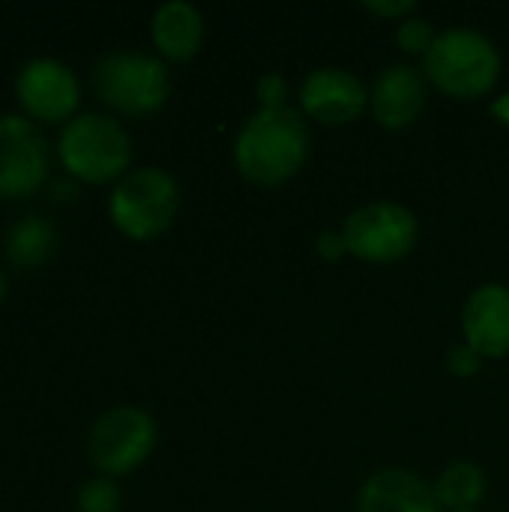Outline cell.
Wrapping results in <instances>:
<instances>
[{"label":"cell","instance_id":"2","mask_svg":"<svg viewBox=\"0 0 509 512\" xmlns=\"http://www.w3.org/2000/svg\"><path fill=\"white\" fill-rule=\"evenodd\" d=\"M426 72L438 90L456 99H477L495 87L501 75V54L480 30L453 27L435 36L426 51Z\"/></svg>","mask_w":509,"mask_h":512},{"label":"cell","instance_id":"15","mask_svg":"<svg viewBox=\"0 0 509 512\" xmlns=\"http://www.w3.org/2000/svg\"><path fill=\"white\" fill-rule=\"evenodd\" d=\"M6 258L21 270L42 267L57 249V228L45 216H24L6 231Z\"/></svg>","mask_w":509,"mask_h":512},{"label":"cell","instance_id":"14","mask_svg":"<svg viewBox=\"0 0 509 512\" xmlns=\"http://www.w3.org/2000/svg\"><path fill=\"white\" fill-rule=\"evenodd\" d=\"M153 45L168 60H189L204 42V18L186 0H168L153 12L150 21Z\"/></svg>","mask_w":509,"mask_h":512},{"label":"cell","instance_id":"9","mask_svg":"<svg viewBox=\"0 0 509 512\" xmlns=\"http://www.w3.org/2000/svg\"><path fill=\"white\" fill-rule=\"evenodd\" d=\"M15 96L30 120L60 123L75 114L81 102V84L66 63L54 57H36L15 75Z\"/></svg>","mask_w":509,"mask_h":512},{"label":"cell","instance_id":"6","mask_svg":"<svg viewBox=\"0 0 509 512\" xmlns=\"http://www.w3.org/2000/svg\"><path fill=\"white\" fill-rule=\"evenodd\" d=\"M156 447V423L144 408L117 405L96 417L87 435V459L102 477H120L147 462Z\"/></svg>","mask_w":509,"mask_h":512},{"label":"cell","instance_id":"16","mask_svg":"<svg viewBox=\"0 0 509 512\" xmlns=\"http://www.w3.org/2000/svg\"><path fill=\"white\" fill-rule=\"evenodd\" d=\"M438 504L447 510H477L486 495V474L474 462H453L435 483Z\"/></svg>","mask_w":509,"mask_h":512},{"label":"cell","instance_id":"21","mask_svg":"<svg viewBox=\"0 0 509 512\" xmlns=\"http://www.w3.org/2000/svg\"><path fill=\"white\" fill-rule=\"evenodd\" d=\"M363 9H369V12L381 15V18H399V21H405L408 15H414L417 3L414 0H387V3L384 0H366Z\"/></svg>","mask_w":509,"mask_h":512},{"label":"cell","instance_id":"11","mask_svg":"<svg viewBox=\"0 0 509 512\" xmlns=\"http://www.w3.org/2000/svg\"><path fill=\"white\" fill-rule=\"evenodd\" d=\"M465 342L483 357L498 360L509 354V288L489 282L477 288L462 312Z\"/></svg>","mask_w":509,"mask_h":512},{"label":"cell","instance_id":"5","mask_svg":"<svg viewBox=\"0 0 509 512\" xmlns=\"http://www.w3.org/2000/svg\"><path fill=\"white\" fill-rule=\"evenodd\" d=\"M93 90L108 108L144 117L165 105L171 81L159 57L144 51H111L93 66Z\"/></svg>","mask_w":509,"mask_h":512},{"label":"cell","instance_id":"22","mask_svg":"<svg viewBox=\"0 0 509 512\" xmlns=\"http://www.w3.org/2000/svg\"><path fill=\"white\" fill-rule=\"evenodd\" d=\"M315 249L324 261H339L345 252H348V243H345V234L342 231H321V237L315 240Z\"/></svg>","mask_w":509,"mask_h":512},{"label":"cell","instance_id":"3","mask_svg":"<svg viewBox=\"0 0 509 512\" xmlns=\"http://www.w3.org/2000/svg\"><path fill=\"white\" fill-rule=\"evenodd\" d=\"M57 156L75 180L108 183L126 177L132 141L117 120L105 114H78L63 126L57 138Z\"/></svg>","mask_w":509,"mask_h":512},{"label":"cell","instance_id":"7","mask_svg":"<svg viewBox=\"0 0 509 512\" xmlns=\"http://www.w3.org/2000/svg\"><path fill=\"white\" fill-rule=\"evenodd\" d=\"M348 252L369 264H393L417 246V216L393 201H372L345 219Z\"/></svg>","mask_w":509,"mask_h":512},{"label":"cell","instance_id":"10","mask_svg":"<svg viewBox=\"0 0 509 512\" xmlns=\"http://www.w3.org/2000/svg\"><path fill=\"white\" fill-rule=\"evenodd\" d=\"M369 102L366 84L348 72V69H336V66H324L306 75L303 87H300V105L303 111L327 126H339V123H351L363 114Z\"/></svg>","mask_w":509,"mask_h":512},{"label":"cell","instance_id":"23","mask_svg":"<svg viewBox=\"0 0 509 512\" xmlns=\"http://www.w3.org/2000/svg\"><path fill=\"white\" fill-rule=\"evenodd\" d=\"M6 288H9V285H6V276H3V270H0V303H3V297H6Z\"/></svg>","mask_w":509,"mask_h":512},{"label":"cell","instance_id":"12","mask_svg":"<svg viewBox=\"0 0 509 512\" xmlns=\"http://www.w3.org/2000/svg\"><path fill=\"white\" fill-rule=\"evenodd\" d=\"M357 512H441L435 486L405 468L375 471L360 489Z\"/></svg>","mask_w":509,"mask_h":512},{"label":"cell","instance_id":"17","mask_svg":"<svg viewBox=\"0 0 509 512\" xmlns=\"http://www.w3.org/2000/svg\"><path fill=\"white\" fill-rule=\"evenodd\" d=\"M75 510L78 512H117L120 510V486H117L111 477H96V480H87V483L78 489Z\"/></svg>","mask_w":509,"mask_h":512},{"label":"cell","instance_id":"4","mask_svg":"<svg viewBox=\"0 0 509 512\" xmlns=\"http://www.w3.org/2000/svg\"><path fill=\"white\" fill-rule=\"evenodd\" d=\"M180 210V186L162 168H135L114 186L108 198L111 222L129 240H153L165 234Z\"/></svg>","mask_w":509,"mask_h":512},{"label":"cell","instance_id":"24","mask_svg":"<svg viewBox=\"0 0 509 512\" xmlns=\"http://www.w3.org/2000/svg\"><path fill=\"white\" fill-rule=\"evenodd\" d=\"M459 512H477V510H459Z\"/></svg>","mask_w":509,"mask_h":512},{"label":"cell","instance_id":"13","mask_svg":"<svg viewBox=\"0 0 509 512\" xmlns=\"http://www.w3.org/2000/svg\"><path fill=\"white\" fill-rule=\"evenodd\" d=\"M369 105L381 126L405 129L420 117L426 105V84L417 69L396 63L378 75L375 90L369 93Z\"/></svg>","mask_w":509,"mask_h":512},{"label":"cell","instance_id":"1","mask_svg":"<svg viewBox=\"0 0 509 512\" xmlns=\"http://www.w3.org/2000/svg\"><path fill=\"white\" fill-rule=\"evenodd\" d=\"M309 159V129L294 108H261L246 120L234 144L240 174L261 186L291 180Z\"/></svg>","mask_w":509,"mask_h":512},{"label":"cell","instance_id":"19","mask_svg":"<svg viewBox=\"0 0 509 512\" xmlns=\"http://www.w3.org/2000/svg\"><path fill=\"white\" fill-rule=\"evenodd\" d=\"M255 93H258L261 108H288V105H285V99H288V81H285V75H279V72L261 75Z\"/></svg>","mask_w":509,"mask_h":512},{"label":"cell","instance_id":"8","mask_svg":"<svg viewBox=\"0 0 509 512\" xmlns=\"http://www.w3.org/2000/svg\"><path fill=\"white\" fill-rule=\"evenodd\" d=\"M48 177V141L30 117L0 114V198L39 192Z\"/></svg>","mask_w":509,"mask_h":512},{"label":"cell","instance_id":"18","mask_svg":"<svg viewBox=\"0 0 509 512\" xmlns=\"http://www.w3.org/2000/svg\"><path fill=\"white\" fill-rule=\"evenodd\" d=\"M396 39L402 45V51L408 54H426L435 42V30L426 18H417V15H408L405 21H399V30H396Z\"/></svg>","mask_w":509,"mask_h":512},{"label":"cell","instance_id":"20","mask_svg":"<svg viewBox=\"0 0 509 512\" xmlns=\"http://www.w3.org/2000/svg\"><path fill=\"white\" fill-rule=\"evenodd\" d=\"M447 366H450V372H453V375H459V378H471V375H477V372H480L483 357H480V354L465 342V345L450 348V354H447Z\"/></svg>","mask_w":509,"mask_h":512}]
</instances>
